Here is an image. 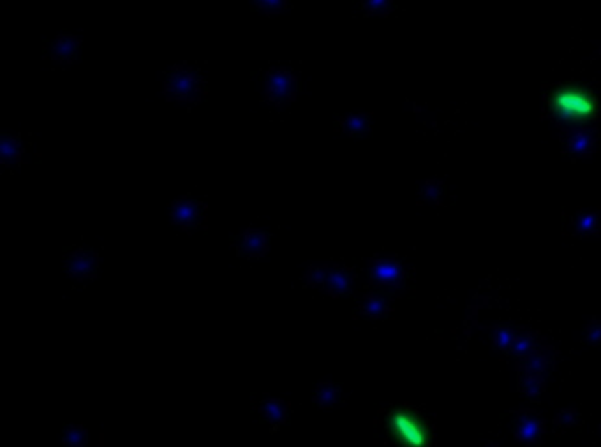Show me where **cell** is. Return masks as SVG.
<instances>
[{
  "label": "cell",
  "mask_w": 601,
  "mask_h": 447,
  "mask_svg": "<svg viewBox=\"0 0 601 447\" xmlns=\"http://www.w3.org/2000/svg\"><path fill=\"white\" fill-rule=\"evenodd\" d=\"M164 94L168 99L194 103V101H199L205 94V81L191 67L175 66L166 76Z\"/></svg>",
  "instance_id": "1"
},
{
  "label": "cell",
  "mask_w": 601,
  "mask_h": 447,
  "mask_svg": "<svg viewBox=\"0 0 601 447\" xmlns=\"http://www.w3.org/2000/svg\"><path fill=\"white\" fill-rule=\"evenodd\" d=\"M353 271L347 268L316 266L307 273V283L312 288H319L332 296L346 294L351 288Z\"/></svg>",
  "instance_id": "2"
},
{
  "label": "cell",
  "mask_w": 601,
  "mask_h": 447,
  "mask_svg": "<svg viewBox=\"0 0 601 447\" xmlns=\"http://www.w3.org/2000/svg\"><path fill=\"white\" fill-rule=\"evenodd\" d=\"M298 78L288 69H272L267 74V97L268 103L280 106L284 103H293L298 94Z\"/></svg>",
  "instance_id": "3"
},
{
  "label": "cell",
  "mask_w": 601,
  "mask_h": 447,
  "mask_svg": "<svg viewBox=\"0 0 601 447\" xmlns=\"http://www.w3.org/2000/svg\"><path fill=\"white\" fill-rule=\"evenodd\" d=\"M171 220L177 226L184 229H196L199 226H205L206 222V208L201 201L184 197L171 203Z\"/></svg>",
  "instance_id": "4"
},
{
  "label": "cell",
  "mask_w": 601,
  "mask_h": 447,
  "mask_svg": "<svg viewBox=\"0 0 601 447\" xmlns=\"http://www.w3.org/2000/svg\"><path fill=\"white\" fill-rule=\"evenodd\" d=\"M404 277L399 261L390 257H374L371 261L372 285H399Z\"/></svg>",
  "instance_id": "5"
},
{
  "label": "cell",
  "mask_w": 601,
  "mask_h": 447,
  "mask_svg": "<svg viewBox=\"0 0 601 447\" xmlns=\"http://www.w3.org/2000/svg\"><path fill=\"white\" fill-rule=\"evenodd\" d=\"M254 409L260 412L261 419H265L272 426V431L279 430L280 424H284L289 416L288 403L277 398H267V396L254 400Z\"/></svg>",
  "instance_id": "6"
},
{
  "label": "cell",
  "mask_w": 601,
  "mask_h": 447,
  "mask_svg": "<svg viewBox=\"0 0 601 447\" xmlns=\"http://www.w3.org/2000/svg\"><path fill=\"white\" fill-rule=\"evenodd\" d=\"M97 268V255L94 252L76 251L66 259V271L69 275L78 279H90L95 275Z\"/></svg>",
  "instance_id": "7"
},
{
  "label": "cell",
  "mask_w": 601,
  "mask_h": 447,
  "mask_svg": "<svg viewBox=\"0 0 601 447\" xmlns=\"http://www.w3.org/2000/svg\"><path fill=\"white\" fill-rule=\"evenodd\" d=\"M268 246H270V236L267 233L249 229L242 236V243L238 245V255L249 259L261 257L268 252Z\"/></svg>",
  "instance_id": "8"
},
{
  "label": "cell",
  "mask_w": 601,
  "mask_h": 447,
  "mask_svg": "<svg viewBox=\"0 0 601 447\" xmlns=\"http://www.w3.org/2000/svg\"><path fill=\"white\" fill-rule=\"evenodd\" d=\"M82 48V39L73 34H60V36L51 42L50 46V57L55 60H76Z\"/></svg>",
  "instance_id": "9"
},
{
  "label": "cell",
  "mask_w": 601,
  "mask_h": 447,
  "mask_svg": "<svg viewBox=\"0 0 601 447\" xmlns=\"http://www.w3.org/2000/svg\"><path fill=\"white\" fill-rule=\"evenodd\" d=\"M21 153H23V148L18 136L16 138L8 134L0 136V160L4 164L13 166V168L21 166Z\"/></svg>",
  "instance_id": "10"
},
{
  "label": "cell",
  "mask_w": 601,
  "mask_h": 447,
  "mask_svg": "<svg viewBox=\"0 0 601 447\" xmlns=\"http://www.w3.org/2000/svg\"><path fill=\"white\" fill-rule=\"evenodd\" d=\"M594 148V136L587 131H573L566 138V152L569 155H589Z\"/></svg>",
  "instance_id": "11"
},
{
  "label": "cell",
  "mask_w": 601,
  "mask_h": 447,
  "mask_svg": "<svg viewBox=\"0 0 601 447\" xmlns=\"http://www.w3.org/2000/svg\"><path fill=\"white\" fill-rule=\"evenodd\" d=\"M337 131H344L349 136H365L371 132V118L367 115H347L335 122Z\"/></svg>",
  "instance_id": "12"
},
{
  "label": "cell",
  "mask_w": 601,
  "mask_h": 447,
  "mask_svg": "<svg viewBox=\"0 0 601 447\" xmlns=\"http://www.w3.org/2000/svg\"><path fill=\"white\" fill-rule=\"evenodd\" d=\"M517 421H519V423H517V433H519V439L529 444L535 442V440L539 437V431H541V423H539L541 419L536 418L535 414L526 412V414L520 416Z\"/></svg>",
  "instance_id": "13"
},
{
  "label": "cell",
  "mask_w": 601,
  "mask_h": 447,
  "mask_svg": "<svg viewBox=\"0 0 601 447\" xmlns=\"http://www.w3.org/2000/svg\"><path fill=\"white\" fill-rule=\"evenodd\" d=\"M387 308H388V305H387V300H384L383 296L369 294L365 298V301H363V305H360L358 314H362V316H365V317H372V319H376V317L383 316Z\"/></svg>",
  "instance_id": "14"
},
{
  "label": "cell",
  "mask_w": 601,
  "mask_h": 447,
  "mask_svg": "<svg viewBox=\"0 0 601 447\" xmlns=\"http://www.w3.org/2000/svg\"><path fill=\"white\" fill-rule=\"evenodd\" d=\"M339 398H341V394H339V387L335 384H321V386L317 387L316 394H314V403L316 405L330 407L337 403Z\"/></svg>",
  "instance_id": "15"
},
{
  "label": "cell",
  "mask_w": 601,
  "mask_h": 447,
  "mask_svg": "<svg viewBox=\"0 0 601 447\" xmlns=\"http://www.w3.org/2000/svg\"><path fill=\"white\" fill-rule=\"evenodd\" d=\"M575 226L582 233H596L601 226V217L598 214L578 212L575 217Z\"/></svg>",
  "instance_id": "16"
},
{
  "label": "cell",
  "mask_w": 601,
  "mask_h": 447,
  "mask_svg": "<svg viewBox=\"0 0 601 447\" xmlns=\"http://www.w3.org/2000/svg\"><path fill=\"white\" fill-rule=\"evenodd\" d=\"M393 8V0H362L365 14H388Z\"/></svg>",
  "instance_id": "17"
},
{
  "label": "cell",
  "mask_w": 601,
  "mask_h": 447,
  "mask_svg": "<svg viewBox=\"0 0 601 447\" xmlns=\"http://www.w3.org/2000/svg\"><path fill=\"white\" fill-rule=\"evenodd\" d=\"M252 4L261 11L275 12L282 11L286 8V0H252Z\"/></svg>",
  "instance_id": "18"
},
{
  "label": "cell",
  "mask_w": 601,
  "mask_h": 447,
  "mask_svg": "<svg viewBox=\"0 0 601 447\" xmlns=\"http://www.w3.org/2000/svg\"><path fill=\"white\" fill-rule=\"evenodd\" d=\"M513 347L517 353L526 354V353H529V349H531V342L527 340V338H520V340L513 342Z\"/></svg>",
  "instance_id": "19"
}]
</instances>
